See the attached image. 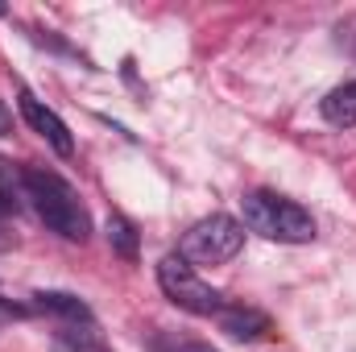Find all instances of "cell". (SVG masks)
<instances>
[{
  "instance_id": "cell-1",
  "label": "cell",
  "mask_w": 356,
  "mask_h": 352,
  "mask_svg": "<svg viewBox=\"0 0 356 352\" xmlns=\"http://www.w3.org/2000/svg\"><path fill=\"white\" fill-rule=\"evenodd\" d=\"M21 186H25V199L33 203L38 220H42L50 232H58L63 241H75V245H83L91 237L88 207H83L79 191H75L63 175H54V170H46V166H25V170H21Z\"/></svg>"
},
{
  "instance_id": "cell-2",
  "label": "cell",
  "mask_w": 356,
  "mask_h": 352,
  "mask_svg": "<svg viewBox=\"0 0 356 352\" xmlns=\"http://www.w3.org/2000/svg\"><path fill=\"white\" fill-rule=\"evenodd\" d=\"M245 224L277 245H311L315 241V216L302 203L273 195V191L245 195Z\"/></svg>"
},
{
  "instance_id": "cell-3",
  "label": "cell",
  "mask_w": 356,
  "mask_h": 352,
  "mask_svg": "<svg viewBox=\"0 0 356 352\" xmlns=\"http://www.w3.org/2000/svg\"><path fill=\"white\" fill-rule=\"evenodd\" d=\"M158 286L175 307L191 311V315H220L224 311V294L211 282H203L182 253H166L158 262Z\"/></svg>"
},
{
  "instance_id": "cell-4",
  "label": "cell",
  "mask_w": 356,
  "mask_h": 352,
  "mask_svg": "<svg viewBox=\"0 0 356 352\" xmlns=\"http://www.w3.org/2000/svg\"><path fill=\"white\" fill-rule=\"evenodd\" d=\"M241 249H245V224L232 220V216H224V211L203 216L182 237V257L199 262V265H224V262H232Z\"/></svg>"
},
{
  "instance_id": "cell-5",
  "label": "cell",
  "mask_w": 356,
  "mask_h": 352,
  "mask_svg": "<svg viewBox=\"0 0 356 352\" xmlns=\"http://www.w3.org/2000/svg\"><path fill=\"white\" fill-rule=\"evenodd\" d=\"M17 104H21V116H25V125L54 150V154H63V158H71L75 154V137H71V129H67V120L46 104V99H38L33 91H21L17 95Z\"/></svg>"
},
{
  "instance_id": "cell-6",
  "label": "cell",
  "mask_w": 356,
  "mask_h": 352,
  "mask_svg": "<svg viewBox=\"0 0 356 352\" xmlns=\"http://www.w3.org/2000/svg\"><path fill=\"white\" fill-rule=\"evenodd\" d=\"M220 332H228L241 344H253L269 332V315L257 307H224L220 311Z\"/></svg>"
},
{
  "instance_id": "cell-7",
  "label": "cell",
  "mask_w": 356,
  "mask_h": 352,
  "mask_svg": "<svg viewBox=\"0 0 356 352\" xmlns=\"http://www.w3.org/2000/svg\"><path fill=\"white\" fill-rule=\"evenodd\" d=\"M33 311L54 315L63 323H91V307L79 294H67V290H38L33 294Z\"/></svg>"
},
{
  "instance_id": "cell-8",
  "label": "cell",
  "mask_w": 356,
  "mask_h": 352,
  "mask_svg": "<svg viewBox=\"0 0 356 352\" xmlns=\"http://www.w3.org/2000/svg\"><path fill=\"white\" fill-rule=\"evenodd\" d=\"M319 112L327 125H340V129H353L356 125V79H344L340 88H332L319 99Z\"/></svg>"
},
{
  "instance_id": "cell-9",
  "label": "cell",
  "mask_w": 356,
  "mask_h": 352,
  "mask_svg": "<svg viewBox=\"0 0 356 352\" xmlns=\"http://www.w3.org/2000/svg\"><path fill=\"white\" fill-rule=\"evenodd\" d=\"M108 245H112L116 257L137 262V253H141V237H137L133 220H124V216H108Z\"/></svg>"
},
{
  "instance_id": "cell-10",
  "label": "cell",
  "mask_w": 356,
  "mask_h": 352,
  "mask_svg": "<svg viewBox=\"0 0 356 352\" xmlns=\"http://www.w3.org/2000/svg\"><path fill=\"white\" fill-rule=\"evenodd\" d=\"M13 133V116H8V108L0 104V137H8Z\"/></svg>"
},
{
  "instance_id": "cell-11",
  "label": "cell",
  "mask_w": 356,
  "mask_h": 352,
  "mask_svg": "<svg viewBox=\"0 0 356 352\" xmlns=\"http://www.w3.org/2000/svg\"><path fill=\"white\" fill-rule=\"evenodd\" d=\"M175 352H211L207 344H182V349H175Z\"/></svg>"
}]
</instances>
